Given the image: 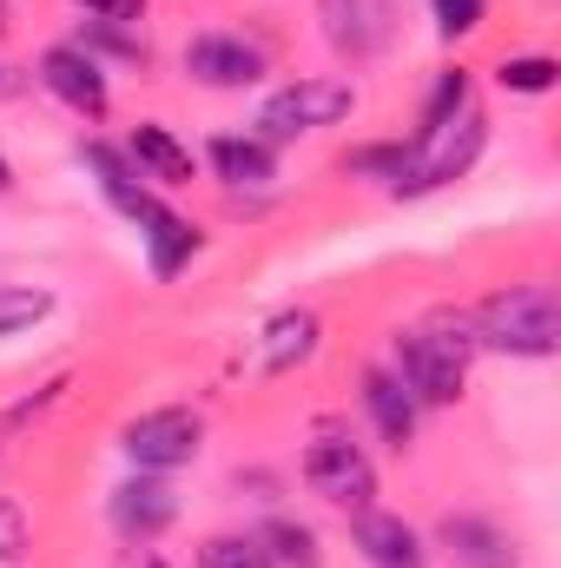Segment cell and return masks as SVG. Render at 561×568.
<instances>
[{
	"label": "cell",
	"mask_w": 561,
	"mask_h": 568,
	"mask_svg": "<svg viewBox=\"0 0 561 568\" xmlns=\"http://www.w3.org/2000/svg\"><path fill=\"white\" fill-rule=\"evenodd\" d=\"M469 351H476V331L456 317H436V324H422V331H404L397 337V384L429 404V410H442V404H456L462 397V371H469Z\"/></svg>",
	"instance_id": "obj_1"
},
{
	"label": "cell",
	"mask_w": 561,
	"mask_h": 568,
	"mask_svg": "<svg viewBox=\"0 0 561 568\" xmlns=\"http://www.w3.org/2000/svg\"><path fill=\"white\" fill-rule=\"evenodd\" d=\"M476 344L509 351V357H555L561 344V304L549 284H509L496 297H482V311L469 317Z\"/></svg>",
	"instance_id": "obj_2"
},
{
	"label": "cell",
	"mask_w": 561,
	"mask_h": 568,
	"mask_svg": "<svg viewBox=\"0 0 561 568\" xmlns=\"http://www.w3.org/2000/svg\"><path fill=\"white\" fill-rule=\"evenodd\" d=\"M489 140V126H482V113H476V100L469 106H456L449 120H436V126H422L417 152H404L397 159V192H429V185H449V179H462L469 165H476V152Z\"/></svg>",
	"instance_id": "obj_3"
},
{
	"label": "cell",
	"mask_w": 561,
	"mask_h": 568,
	"mask_svg": "<svg viewBox=\"0 0 561 568\" xmlns=\"http://www.w3.org/2000/svg\"><path fill=\"white\" fill-rule=\"evenodd\" d=\"M357 113V87L350 80H297L278 87L265 106H258V140H304V133H324V126H344Z\"/></svg>",
	"instance_id": "obj_4"
},
{
	"label": "cell",
	"mask_w": 561,
	"mask_h": 568,
	"mask_svg": "<svg viewBox=\"0 0 561 568\" xmlns=\"http://www.w3.org/2000/svg\"><path fill=\"white\" fill-rule=\"evenodd\" d=\"M304 483H310L324 503H337V509H370V496H377L370 456H364L350 436H330V429L304 449Z\"/></svg>",
	"instance_id": "obj_5"
},
{
	"label": "cell",
	"mask_w": 561,
	"mask_h": 568,
	"mask_svg": "<svg viewBox=\"0 0 561 568\" xmlns=\"http://www.w3.org/2000/svg\"><path fill=\"white\" fill-rule=\"evenodd\" d=\"M198 417L192 410H145L140 424L126 429V456L140 463V469H178V463H192L198 456Z\"/></svg>",
	"instance_id": "obj_6"
},
{
	"label": "cell",
	"mask_w": 561,
	"mask_h": 568,
	"mask_svg": "<svg viewBox=\"0 0 561 568\" xmlns=\"http://www.w3.org/2000/svg\"><path fill=\"white\" fill-rule=\"evenodd\" d=\"M185 73H192L198 87L238 93V87H252V80L265 73V47L238 40V33H198V40L185 47Z\"/></svg>",
	"instance_id": "obj_7"
},
{
	"label": "cell",
	"mask_w": 561,
	"mask_h": 568,
	"mask_svg": "<svg viewBox=\"0 0 561 568\" xmlns=\"http://www.w3.org/2000/svg\"><path fill=\"white\" fill-rule=\"evenodd\" d=\"M40 80H47V93L67 100L73 113H86V120L106 113V73H100V60H93L86 47H47V53H40Z\"/></svg>",
	"instance_id": "obj_8"
},
{
	"label": "cell",
	"mask_w": 561,
	"mask_h": 568,
	"mask_svg": "<svg viewBox=\"0 0 561 568\" xmlns=\"http://www.w3.org/2000/svg\"><path fill=\"white\" fill-rule=\"evenodd\" d=\"M172 516H178V496H172L159 476H133V483H120V489H113V529H120V536H133V542L165 536V529H172Z\"/></svg>",
	"instance_id": "obj_9"
},
{
	"label": "cell",
	"mask_w": 561,
	"mask_h": 568,
	"mask_svg": "<svg viewBox=\"0 0 561 568\" xmlns=\"http://www.w3.org/2000/svg\"><path fill=\"white\" fill-rule=\"evenodd\" d=\"M357 549H364L370 568H429L422 536L404 516H384V509H364V516H357Z\"/></svg>",
	"instance_id": "obj_10"
},
{
	"label": "cell",
	"mask_w": 561,
	"mask_h": 568,
	"mask_svg": "<svg viewBox=\"0 0 561 568\" xmlns=\"http://www.w3.org/2000/svg\"><path fill=\"white\" fill-rule=\"evenodd\" d=\"M436 542L449 549L456 568H516V542L489 523V516H449L436 529Z\"/></svg>",
	"instance_id": "obj_11"
},
{
	"label": "cell",
	"mask_w": 561,
	"mask_h": 568,
	"mask_svg": "<svg viewBox=\"0 0 561 568\" xmlns=\"http://www.w3.org/2000/svg\"><path fill=\"white\" fill-rule=\"evenodd\" d=\"M324 33L350 60H364L390 40V0H324Z\"/></svg>",
	"instance_id": "obj_12"
},
{
	"label": "cell",
	"mask_w": 561,
	"mask_h": 568,
	"mask_svg": "<svg viewBox=\"0 0 561 568\" xmlns=\"http://www.w3.org/2000/svg\"><path fill=\"white\" fill-rule=\"evenodd\" d=\"M364 410H370V424L404 449V443L417 436V410H422V404L397 384V371H370V377H364Z\"/></svg>",
	"instance_id": "obj_13"
},
{
	"label": "cell",
	"mask_w": 561,
	"mask_h": 568,
	"mask_svg": "<svg viewBox=\"0 0 561 568\" xmlns=\"http://www.w3.org/2000/svg\"><path fill=\"white\" fill-rule=\"evenodd\" d=\"M140 239H145V265H152V278H172L192 252H198V232L178 219V212H152V219H140Z\"/></svg>",
	"instance_id": "obj_14"
},
{
	"label": "cell",
	"mask_w": 561,
	"mask_h": 568,
	"mask_svg": "<svg viewBox=\"0 0 561 568\" xmlns=\"http://www.w3.org/2000/svg\"><path fill=\"white\" fill-rule=\"evenodd\" d=\"M133 165H140V179H159V185H192V152L172 140L165 126H140L133 133Z\"/></svg>",
	"instance_id": "obj_15"
},
{
	"label": "cell",
	"mask_w": 561,
	"mask_h": 568,
	"mask_svg": "<svg viewBox=\"0 0 561 568\" xmlns=\"http://www.w3.org/2000/svg\"><path fill=\"white\" fill-rule=\"evenodd\" d=\"M212 165H218L225 185H245V192L278 179V159H272L265 140H232V133H225V140H212Z\"/></svg>",
	"instance_id": "obj_16"
},
{
	"label": "cell",
	"mask_w": 561,
	"mask_h": 568,
	"mask_svg": "<svg viewBox=\"0 0 561 568\" xmlns=\"http://www.w3.org/2000/svg\"><path fill=\"white\" fill-rule=\"evenodd\" d=\"M317 351V317L310 311H284L265 324V337H258V357H265V371H290V364H304Z\"/></svg>",
	"instance_id": "obj_17"
},
{
	"label": "cell",
	"mask_w": 561,
	"mask_h": 568,
	"mask_svg": "<svg viewBox=\"0 0 561 568\" xmlns=\"http://www.w3.org/2000/svg\"><path fill=\"white\" fill-rule=\"evenodd\" d=\"M258 549L272 556V568H317V536L304 529V523H265V536H258Z\"/></svg>",
	"instance_id": "obj_18"
},
{
	"label": "cell",
	"mask_w": 561,
	"mask_h": 568,
	"mask_svg": "<svg viewBox=\"0 0 561 568\" xmlns=\"http://www.w3.org/2000/svg\"><path fill=\"white\" fill-rule=\"evenodd\" d=\"M47 311H53V297H47V291H33V284H0V337H13V331L40 324Z\"/></svg>",
	"instance_id": "obj_19"
},
{
	"label": "cell",
	"mask_w": 561,
	"mask_h": 568,
	"mask_svg": "<svg viewBox=\"0 0 561 568\" xmlns=\"http://www.w3.org/2000/svg\"><path fill=\"white\" fill-rule=\"evenodd\" d=\"M198 568H272V556L258 549V536H212L198 549Z\"/></svg>",
	"instance_id": "obj_20"
},
{
	"label": "cell",
	"mask_w": 561,
	"mask_h": 568,
	"mask_svg": "<svg viewBox=\"0 0 561 568\" xmlns=\"http://www.w3.org/2000/svg\"><path fill=\"white\" fill-rule=\"evenodd\" d=\"M555 73L561 67L549 60V53H522V60H502V67H496V80H502L509 93H549Z\"/></svg>",
	"instance_id": "obj_21"
},
{
	"label": "cell",
	"mask_w": 561,
	"mask_h": 568,
	"mask_svg": "<svg viewBox=\"0 0 561 568\" xmlns=\"http://www.w3.org/2000/svg\"><path fill=\"white\" fill-rule=\"evenodd\" d=\"M27 556V509L13 496H0V568H13Z\"/></svg>",
	"instance_id": "obj_22"
},
{
	"label": "cell",
	"mask_w": 561,
	"mask_h": 568,
	"mask_svg": "<svg viewBox=\"0 0 561 568\" xmlns=\"http://www.w3.org/2000/svg\"><path fill=\"white\" fill-rule=\"evenodd\" d=\"M482 27V0H436V33L456 40V33H476Z\"/></svg>",
	"instance_id": "obj_23"
},
{
	"label": "cell",
	"mask_w": 561,
	"mask_h": 568,
	"mask_svg": "<svg viewBox=\"0 0 561 568\" xmlns=\"http://www.w3.org/2000/svg\"><path fill=\"white\" fill-rule=\"evenodd\" d=\"M80 47H86V53H93V47H106V53H126V60H140V53H145V40H133V33H126V27H113V20H93V27L80 33Z\"/></svg>",
	"instance_id": "obj_24"
},
{
	"label": "cell",
	"mask_w": 561,
	"mask_h": 568,
	"mask_svg": "<svg viewBox=\"0 0 561 568\" xmlns=\"http://www.w3.org/2000/svg\"><path fill=\"white\" fill-rule=\"evenodd\" d=\"M80 7H86L93 20H113V27H133L145 13V0H80Z\"/></svg>",
	"instance_id": "obj_25"
},
{
	"label": "cell",
	"mask_w": 561,
	"mask_h": 568,
	"mask_svg": "<svg viewBox=\"0 0 561 568\" xmlns=\"http://www.w3.org/2000/svg\"><path fill=\"white\" fill-rule=\"evenodd\" d=\"M7 93H13V67H0V100H7Z\"/></svg>",
	"instance_id": "obj_26"
},
{
	"label": "cell",
	"mask_w": 561,
	"mask_h": 568,
	"mask_svg": "<svg viewBox=\"0 0 561 568\" xmlns=\"http://www.w3.org/2000/svg\"><path fill=\"white\" fill-rule=\"evenodd\" d=\"M7 185H13V165H7V159H0V192H7Z\"/></svg>",
	"instance_id": "obj_27"
},
{
	"label": "cell",
	"mask_w": 561,
	"mask_h": 568,
	"mask_svg": "<svg viewBox=\"0 0 561 568\" xmlns=\"http://www.w3.org/2000/svg\"><path fill=\"white\" fill-rule=\"evenodd\" d=\"M0 33H7V0H0Z\"/></svg>",
	"instance_id": "obj_28"
}]
</instances>
